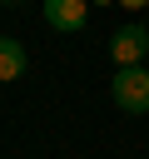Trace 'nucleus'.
<instances>
[{
	"label": "nucleus",
	"mask_w": 149,
	"mask_h": 159,
	"mask_svg": "<svg viewBox=\"0 0 149 159\" xmlns=\"http://www.w3.org/2000/svg\"><path fill=\"white\" fill-rule=\"evenodd\" d=\"M109 94H114V104L124 114H149V70L144 65H119Z\"/></svg>",
	"instance_id": "obj_1"
},
{
	"label": "nucleus",
	"mask_w": 149,
	"mask_h": 159,
	"mask_svg": "<svg viewBox=\"0 0 149 159\" xmlns=\"http://www.w3.org/2000/svg\"><path fill=\"white\" fill-rule=\"evenodd\" d=\"M109 55H114V65H144V55H149V30H144L139 20L124 25V30H114Z\"/></svg>",
	"instance_id": "obj_2"
},
{
	"label": "nucleus",
	"mask_w": 149,
	"mask_h": 159,
	"mask_svg": "<svg viewBox=\"0 0 149 159\" xmlns=\"http://www.w3.org/2000/svg\"><path fill=\"white\" fill-rule=\"evenodd\" d=\"M89 20V0H45V25L60 35H79Z\"/></svg>",
	"instance_id": "obj_3"
},
{
	"label": "nucleus",
	"mask_w": 149,
	"mask_h": 159,
	"mask_svg": "<svg viewBox=\"0 0 149 159\" xmlns=\"http://www.w3.org/2000/svg\"><path fill=\"white\" fill-rule=\"evenodd\" d=\"M25 65H30V55H25V45H20L15 35H0V84H10V80H20V75H25Z\"/></svg>",
	"instance_id": "obj_4"
},
{
	"label": "nucleus",
	"mask_w": 149,
	"mask_h": 159,
	"mask_svg": "<svg viewBox=\"0 0 149 159\" xmlns=\"http://www.w3.org/2000/svg\"><path fill=\"white\" fill-rule=\"evenodd\" d=\"M119 5H129V10H139V5H149V0H119Z\"/></svg>",
	"instance_id": "obj_5"
},
{
	"label": "nucleus",
	"mask_w": 149,
	"mask_h": 159,
	"mask_svg": "<svg viewBox=\"0 0 149 159\" xmlns=\"http://www.w3.org/2000/svg\"><path fill=\"white\" fill-rule=\"evenodd\" d=\"M10 5H15V0H10Z\"/></svg>",
	"instance_id": "obj_6"
}]
</instances>
